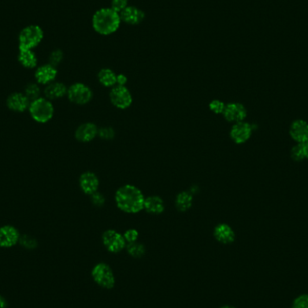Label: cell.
I'll return each instance as SVG.
<instances>
[{
	"mask_svg": "<svg viewBox=\"0 0 308 308\" xmlns=\"http://www.w3.org/2000/svg\"><path fill=\"white\" fill-rule=\"evenodd\" d=\"M106 249L112 253H118L127 247V241L122 234L115 230H107L102 235Z\"/></svg>",
	"mask_w": 308,
	"mask_h": 308,
	"instance_id": "cell-8",
	"label": "cell"
},
{
	"mask_svg": "<svg viewBox=\"0 0 308 308\" xmlns=\"http://www.w3.org/2000/svg\"><path fill=\"white\" fill-rule=\"evenodd\" d=\"M17 59L23 67L34 69L37 66V56L34 50H19Z\"/></svg>",
	"mask_w": 308,
	"mask_h": 308,
	"instance_id": "cell-21",
	"label": "cell"
},
{
	"mask_svg": "<svg viewBox=\"0 0 308 308\" xmlns=\"http://www.w3.org/2000/svg\"><path fill=\"white\" fill-rule=\"evenodd\" d=\"M91 203L97 207V208H102L105 204L106 199H105L104 196L99 192H96V193L92 194L91 196Z\"/></svg>",
	"mask_w": 308,
	"mask_h": 308,
	"instance_id": "cell-33",
	"label": "cell"
},
{
	"mask_svg": "<svg viewBox=\"0 0 308 308\" xmlns=\"http://www.w3.org/2000/svg\"><path fill=\"white\" fill-rule=\"evenodd\" d=\"M115 201L116 207L127 214H138L145 209V195L137 187L130 184L116 190Z\"/></svg>",
	"mask_w": 308,
	"mask_h": 308,
	"instance_id": "cell-1",
	"label": "cell"
},
{
	"mask_svg": "<svg viewBox=\"0 0 308 308\" xmlns=\"http://www.w3.org/2000/svg\"><path fill=\"white\" fill-rule=\"evenodd\" d=\"M253 134V127L249 122H242L234 124L231 128V139L237 145H242L249 140Z\"/></svg>",
	"mask_w": 308,
	"mask_h": 308,
	"instance_id": "cell-9",
	"label": "cell"
},
{
	"mask_svg": "<svg viewBox=\"0 0 308 308\" xmlns=\"http://www.w3.org/2000/svg\"><path fill=\"white\" fill-rule=\"evenodd\" d=\"M127 7L128 0H111V8L117 13H121Z\"/></svg>",
	"mask_w": 308,
	"mask_h": 308,
	"instance_id": "cell-31",
	"label": "cell"
},
{
	"mask_svg": "<svg viewBox=\"0 0 308 308\" xmlns=\"http://www.w3.org/2000/svg\"><path fill=\"white\" fill-rule=\"evenodd\" d=\"M122 235H124V237L126 239L127 243L135 242V241H137L138 238H139V233L135 229H128V230L125 232V234H122Z\"/></svg>",
	"mask_w": 308,
	"mask_h": 308,
	"instance_id": "cell-32",
	"label": "cell"
},
{
	"mask_svg": "<svg viewBox=\"0 0 308 308\" xmlns=\"http://www.w3.org/2000/svg\"><path fill=\"white\" fill-rule=\"evenodd\" d=\"M304 159H308V140L300 143Z\"/></svg>",
	"mask_w": 308,
	"mask_h": 308,
	"instance_id": "cell-36",
	"label": "cell"
},
{
	"mask_svg": "<svg viewBox=\"0 0 308 308\" xmlns=\"http://www.w3.org/2000/svg\"><path fill=\"white\" fill-rule=\"evenodd\" d=\"M126 248H127V253H129V255L134 257L135 259L141 258L145 255V252H146L145 245L137 242V241L127 243Z\"/></svg>",
	"mask_w": 308,
	"mask_h": 308,
	"instance_id": "cell-24",
	"label": "cell"
},
{
	"mask_svg": "<svg viewBox=\"0 0 308 308\" xmlns=\"http://www.w3.org/2000/svg\"><path fill=\"white\" fill-rule=\"evenodd\" d=\"M67 96L71 103L83 106L91 101L93 97V92L89 86L78 82L72 84L68 89Z\"/></svg>",
	"mask_w": 308,
	"mask_h": 308,
	"instance_id": "cell-6",
	"label": "cell"
},
{
	"mask_svg": "<svg viewBox=\"0 0 308 308\" xmlns=\"http://www.w3.org/2000/svg\"><path fill=\"white\" fill-rule=\"evenodd\" d=\"M68 88L61 82L53 81L46 86L45 96L49 100H55L67 95Z\"/></svg>",
	"mask_w": 308,
	"mask_h": 308,
	"instance_id": "cell-19",
	"label": "cell"
},
{
	"mask_svg": "<svg viewBox=\"0 0 308 308\" xmlns=\"http://www.w3.org/2000/svg\"><path fill=\"white\" fill-rule=\"evenodd\" d=\"M193 194L189 191H182L178 194L175 200L176 208L179 212H187L190 210L193 204Z\"/></svg>",
	"mask_w": 308,
	"mask_h": 308,
	"instance_id": "cell-22",
	"label": "cell"
},
{
	"mask_svg": "<svg viewBox=\"0 0 308 308\" xmlns=\"http://www.w3.org/2000/svg\"><path fill=\"white\" fill-rule=\"evenodd\" d=\"M219 308H235L234 307V306H232V305H228V304H227V305H223V306H221V307Z\"/></svg>",
	"mask_w": 308,
	"mask_h": 308,
	"instance_id": "cell-38",
	"label": "cell"
},
{
	"mask_svg": "<svg viewBox=\"0 0 308 308\" xmlns=\"http://www.w3.org/2000/svg\"><path fill=\"white\" fill-rule=\"evenodd\" d=\"M64 59V52H61L60 50H54L53 52L50 54L49 57V64H52L54 67H57L61 60Z\"/></svg>",
	"mask_w": 308,
	"mask_h": 308,
	"instance_id": "cell-27",
	"label": "cell"
},
{
	"mask_svg": "<svg viewBox=\"0 0 308 308\" xmlns=\"http://www.w3.org/2000/svg\"><path fill=\"white\" fill-rule=\"evenodd\" d=\"M20 234L16 228L12 225L0 227V247L10 248L20 240Z\"/></svg>",
	"mask_w": 308,
	"mask_h": 308,
	"instance_id": "cell-13",
	"label": "cell"
},
{
	"mask_svg": "<svg viewBox=\"0 0 308 308\" xmlns=\"http://www.w3.org/2000/svg\"><path fill=\"white\" fill-rule=\"evenodd\" d=\"M101 139L103 140H113L115 136V132L112 127H102L98 129V134Z\"/></svg>",
	"mask_w": 308,
	"mask_h": 308,
	"instance_id": "cell-28",
	"label": "cell"
},
{
	"mask_svg": "<svg viewBox=\"0 0 308 308\" xmlns=\"http://www.w3.org/2000/svg\"><path fill=\"white\" fill-rule=\"evenodd\" d=\"M30 103L31 102L26 95L20 92L11 94L7 99L8 108L12 111L18 113L26 111L29 108Z\"/></svg>",
	"mask_w": 308,
	"mask_h": 308,
	"instance_id": "cell-17",
	"label": "cell"
},
{
	"mask_svg": "<svg viewBox=\"0 0 308 308\" xmlns=\"http://www.w3.org/2000/svg\"><path fill=\"white\" fill-rule=\"evenodd\" d=\"M145 209L152 215H160L165 210V204L159 196H150L145 198Z\"/></svg>",
	"mask_w": 308,
	"mask_h": 308,
	"instance_id": "cell-20",
	"label": "cell"
},
{
	"mask_svg": "<svg viewBox=\"0 0 308 308\" xmlns=\"http://www.w3.org/2000/svg\"><path fill=\"white\" fill-rule=\"evenodd\" d=\"M97 78L101 85L104 86L106 88H114L116 86L117 74H115V71H112L111 69L106 68V69H102L98 72Z\"/></svg>",
	"mask_w": 308,
	"mask_h": 308,
	"instance_id": "cell-23",
	"label": "cell"
},
{
	"mask_svg": "<svg viewBox=\"0 0 308 308\" xmlns=\"http://www.w3.org/2000/svg\"><path fill=\"white\" fill-rule=\"evenodd\" d=\"M223 115L228 122L236 124L244 121L247 116V110L241 103H229L225 106Z\"/></svg>",
	"mask_w": 308,
	"mask_h": 308,
	"instance_id": "cell-10",
	"label": "cell"
},
{
	"mask_svg": "<svg viewBox=\"0 0 308 308\" xmlns=\"http://www.w3.org/2000/svg\"><path fill=\"white\" fill-rule=\"evenodd\" d=\"M109 97L113 106L119 109H127L133 104V96L127 86H115L112 88Z\"/></svg>",
	"mask_w": 308,
	"mask_h": 308,
	"instance_id": "cell-7",
	"label": "cell"
},
{
	"mask_svg": "<svg viewBox=\"0 0 308 308\" xmlns=\"http://www.w3.org/2000/svg\"><path fill=\"white\" fill-rule=\"evenodd\" d=\"M127 83V78L126 75L118 74L117 78H116V85L117 86H126Z\"/></svg>",
	"mask_w": 308,
	"mask_h": 308,
	"instance_id": "cell-35",
	"label": "cell"
},
{
	"mask_svg": "<svg viewBox=\"0 0 308 308\" xmlns=\"http://www.w3.org/2000/svg\"><path fill=\"white\" fill-rule=\"evenodd\" d=\"M58 75L57 68L50 64H44L35 70L34 78L37 81L38 84L47 86L55 81L56 78Z\"/></svg>",
	"mask_w": 308,
	"mask_h": 308,
	"instance_id": "cell-11",
	"label": "cell"
},
{
	"mask_svg": "<svg viewBox=\"0 0 308 308\" xmlns=\"http://www.w3.org/2000/svg\"><path fill=\"white\" fill-rule=\"evenodd\" d=\"M214 236L216 241L223 244H230L235 240V233L233 228L224 223H219L215 227Z\"/></svg>",
	"mask_w": 308,
	"mask_h": 308,
	"instance_id": "cell-18",
	"label": "cell"
},
{
	"mask_svg": "<svg viewBox=\"0 0 308 308\" xmlns=\"http://www.w3.org/2000/svg\"><path fill=\"white\" fill-rule=\"evenodd\" d=\"M290 134L294 141L302 143L308 140V122L304 120L294 121L290 128Z\"/></svg>",
	"mask_w": 308,
	"mask_h": 308,
	"instance_id": "cell-16",
	"label": "cell"
},
{
	"mask_svg": "<svg viewBox=\"0 0 308 308\" xmlns=\"http://www.w3.org/2000/svg\"><path fill=\"white\" fill-rule=\"evenodd\" d=\"M290 154H291V158L296 161H301V160H304L300 143H297L296 146H293V148L291 149Z\"/></svg>",
	"mask_w": 308,
	"mask_h": 308,
	"instance_id": "cell-30",
	"label": "cell"
},
{
	"mask_svg": "<svg viewBox=\"0 0 308 308\" xmlns=\"http://www.w3.org/2000/svg\"><path fill=\"white\" fill-rule=\"evenodd\" d=\"M24 94L26 95V97L29 99L30 102L37 99L41 95V90L39 86L36 83H30L28 85L26 86V89H25V92Z\"/></svg>",
	"mask_w": 308,
	"mask_h": 308,
	"instance_id": "cell-25",
	"label": "cell"
},
{
	"mask_svg": "<svg viewBox=\"0 0 308 308\" xmlns=\"http://www.w3.org/2000/svg\"><path fill=\"white\" fill-rule=\"evenodd\" d=\"M120 14L111 8L98 9L92 17V26L97 34L110 35L114 34L121 26Z\"/></svg>",
	"mask_w": 308,
	"mask_h": 308,
	"instance_id": "cell-2",
	"label": "cell"
},
{
	"mask_svg": "<svg viewBox=\"0 0 308 308\" xmlns=\"http://www.w3.org/2000/svg\"><path fill=\"white\" fill-rule=\"evenodd\" d=\"M45 32L38 25H30L23 28L18 35L19 50H34L41 44Z\"/></svg>",
	"mask_w": 308,
	"mask_h": 308,
	"instance_id": "cell-3",
	"label": "cell"
},
{
	"mask_svg": "<svg viewBox=\"0 0 308 308\" xmlns=\"http://www.w3.org/2000/svg\"><path fill=\"white\" fill-rule=\"evenodd\" d=\"M28 110L31 117L35 122L40 124H45L51 121L54 115V107L51 100H49L46 97H39L37 99L32 101L30 103Z\"/></svg>",
	"mask_w": 308,
	"mask_h": 308,
	"instance_id": "cell-4",
	"label": "cell"
},
{
	"mask_svg": "<svg viewBox=\"0 0 308 308\" xmlns=\"http://www.w3.org/2000/svg\"><path fill=\"white\" fill-rule=\"evenodd\" d=\"M0 308H7V302L5 300L4 297L0 296Z\"/></svg>",
	"mask_w": 308,
	"mask_h": 308,
	"instance_id": "cell-37",
	"label": "cell"
},
{
	"mask_svg": "<svg viewBox=\"0 0 308 308\" xmlns=\"http://www.w3.org/2000/svg\"><path fill=\"white\" fill-rule=\"evenodd\" d=\"M119 14L122 22H125L130 26H137L145 18V12L140 8L133 6H128Z\"/></svg>",
	"mask_w": 308,
	"mask_h": 308,
	"instance_id": "cell-14",
	"label": "cell"
},
{
	"mask_svg": "<svg viewBox=\"0 0 308 308\" xmlns=\"http://www.w3.org/2000/svg\"><path fill=\"white\" fill-rule=\"evenodd\" d=\"M225 106L227 105L224 104L223 101L219 100V99H214L209 103V109L216 115H220V114L223 115Z\"/></svg>",
	"mask_w": 308,
	"mask_h": 308,
	"instance_id": "cell-26",
	"label": "cell"
},
{
	"mask_svg": "<svg viewBox=\"0 0 308 308\" xmlns=\"http://www.w3.org/2000/svg\"><path fill=\"white\" fill-rule=\"evenodd\" d=\"M292 308H308V295H301L294 300Z\"/></svg>",
	"mask_w": 308,
	"mask_h": 308,
	"instance_id": "cell-29",
	"label": "cell"
},
{
	"mask_svg": "<svg viewBox=\"0 0 308 308\" xmlns=\"http://www.w3.org/2000/svg\"><path fill=\"white\" fill-rule=\"evenodd\" d=\"M98 134V128L93 122H84L77 128L75 138L80 142L93 141Z\"/></svg>",
	"mask_w": 308,
	"mask_h": 308,
	"instance_id": "cell-15",
	"label": "cell"
},
{
	"mask_svg": "<svg viewBox=\"0 0 308 308\" xmlns=\"http://www.w3.org/2000/svg\"><path fill=\"white\" fill-rule=\"evenodd\" d=\"M19 241L22 243L24 246H26V248H33L35 246V243H36V241L34 239H32V238L30 237V236H23V237H20V240Z\"/></svg>",
	"mask_w": 308,
	"mask_h": 308,
	"instance_id": "cell-34",
	"label": "cell"
},
{
	"mask_svg": "<svg viewBox=\"0 0 308 308\" xmlns=\"http://www.w3.org/2000/svg\"><path fill=\"white\" fill-rule=\"evenodd\" d=\"M91 276L94 281L101 288L112 290L115 286V275L108 264L100 262L95 265L91 271Z\"/></svg>",
	"mask_w": 308,
	"mask_h": 308,
	"instance_id": "cell-5",
	"label": "cell"
},
{
	"mask_svg": "<svg viewBox=\"0 0 308 308\" xmlns=\"http://www.w3.org/2000/svg\"><path fill=\"white\" fill-rule=\"evenodd\" d=\"M78 184L82 191L86 194L91 196L92 194L96 193L99 188V179L97 175L92 171H86L82 173L79 177Z\"/></svg>",
	"mask_w": 308,
	"mask_h": 308,
	"instance_id": "cell-12",
	"label": "cell"
}]
</instances>
